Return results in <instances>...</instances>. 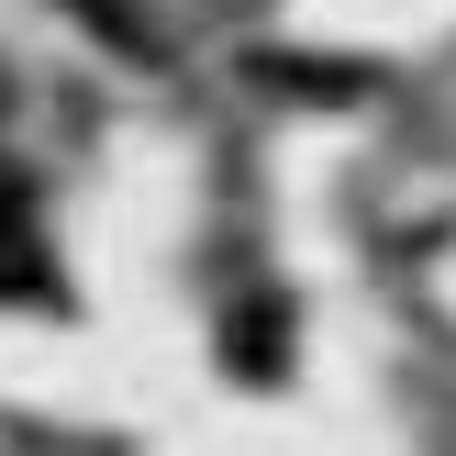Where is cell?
Listing matches in <instances>:
<instances>
[{
  "label": "cell",
  "mask_w": 456,
  "mask_h": 456,
  "mask_svg": "<svg viewBox=\"0 0 456 456\" xmlns=\"http://www.w3.org/2000/svg\"><path fill=\"white\" fill-rule=\"evenodd\" d=\"M34 279V223H22V190L0 178V289H22Z\"/></svg>",
  "instance_id": "obj_1"
}]
</instances>
